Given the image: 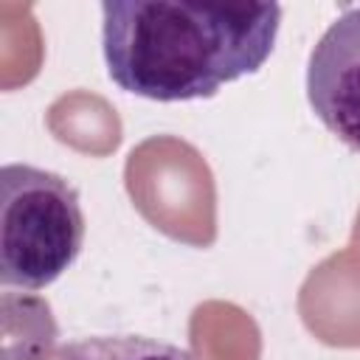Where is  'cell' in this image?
Here are the masks:
<instances>
[{"mask_svg":"<svg viewBox=\"0 0 360 360\" xmlns=\"http://www.w3.org/2000/svg\"><path fill=\"white\" fill-rule=\"evenodd\" d=\"M101 45L110 79L155 101L208 98L256 73L273 53V0H104Z\"/></svg>","mask_w":360,"mask_h":360,"instance_id":"obj_1","label":"cell"},{"mask_svg":"<svg viewBox=\"0 0 360 360\" xmlns=\"http://www.w3.org/2000/svg\"><path fill=\"white\" fill-rule=\"evenodd\" d=\"M84 214L79 191L56 172L6 163L0 169V284L42 290L79 256Z\"/></svg>","mask_w":360,"mask_h":360,"instance_id":"obj_2","label":"cell"},{"mask_svg":"<svg viewBox=\"0 0 360 360\" xmlns=\"http://www.w3.org/2000/svg\"><path fill=\"white\" fill-rule=\"evenodd\" d=\"M307 98L323 127L360 152V6L332 20L309 51Z\"/></svg>","mask_w":360,"mask_h":360,"instance_id":"obj_3","label":"cell"},{"mask_svg":"<svg viewBox=\"0 0 360 360\" xmlns=\"http://www.w3.org/2000/svg\"><path fill=\"white\" fill-rule=\"evenodd\" d=\"M45 360H194V354L146 335H93L56 346Z\"/></svg>","mask_w":360,"mask_h":360,"instance_id":"obj_4","label":"cell"}]
</instances>
